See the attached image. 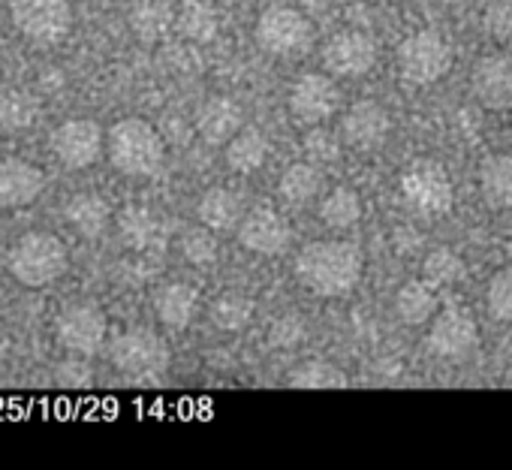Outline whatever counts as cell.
Listing matches in <instances>:
<instances>
[{
	"mask_svg": "<svg viewBox=\"0 0 512 470\" xmlns=\"http://www.w3.org/2000/svg\"><path fill=\"white\" fill-rule=\"evenodd\" d=\"M476 341H479V329L467 308H455V305L443 308L434 314L428 326V347L440 359H461L476 347Z\"/></svg>",
	"mask_w": 512,
	"mask_h": 470,
	"instance_id": "obj_14",
	"label": "cell"
},
{
	"mask_svg": "<svg viewBox=\"0 0 512 470\" xmlns=\"http://www.w3.org/2000/svg\"><path fill=\"white\" fill-rule=\"evenodd\" d=\"M365 272V257L353 242H311L296 257L299 284L323 299L347 296Z\"/></svg>",
	"mask_w": 512,
	"mask_h": 470,
	"instance_id": "obj_1",
	"label": "cell"
},
{
	"mask_svg": "<svg viewBox=\"0 0 512 470\" xmlns=\"http://www.w3.org/2000/svg\"><path fill=\"white\" fill-rule=\"evenodd\" d=\"M473 97L491 109L506 112L512 109V58L509 55H482L470 73Z\"/></svg>",
	"mask_w": 512,
	"mask_h": 470,
	"instance_id": "obj_15",
	"label": "cell"
},
{
	"mask_svg": "<svg viewBox=\"0 0 512 470\" xmlns=\"http://www.w3.org/2000/svg\"><path fill=\"white\" fill-rule=\"evenodd\" d=\"M341 136H335V133H329V130H323L320 124L305 136V154L314 160V163H332V160H338V154H341Z\"/></svg>",
	"mask_w": 512,
	"mask_h": 470,
	"instance_id": "obj_35",
	"label": "cell"
},
{
	"mask_svg": "<svg viewBox=\"0 0 512 470\" xmlns=\"http://www.w3.org/2000/svg\"><path fill=\"white\" fill-rule=\"evenodd\" d=\"M106 151H109L112 166L133 178L154 175L163 166V154H166L163 139L154 130V124L142 118L118 121L106 136Z\"/></svg>",
	"mask_w": 512,
	"mask_h": 470,
	"instance_id": "obj_2",
	"label": "cell"
},
{
	"mask_svg": "<svg viewBox=\"0 0 512 470\" xmlns=\"http://www.w3.org/2000/svg\"><path fill=\"white\" fill-rule=\"evenodd\" d=\"M40 115V100L25 91V88H7L0 94V127L10 130V133H19V130H28L34 127Z\"/></svg>",
	"mask_w": 512,
	"mask_h": 470,
	"instance_id": "obj_28",
	"label": "cell"
},
{
	"mask_svg": "<svg viewBox=\"0 0 512 470\" xmlns=\"http://www.w3.org/2000/svg\"><path fill=\"white\" fill-rule=\"evenodd\" d=\"M58 383L64 386H88L91 383V368L79 359H70L64 365H58Z\"/></svg>",
	"mask_w": 512,
	"mask_h": 470,
	"instance_id": "obj_39",
	"label": "cell"
},
{
	"mask_svg": "<svg viewBox=\"0 0 512 470\" xmlns=\"http://www.w3.org/2000/svg\"><path fill=\"white\" fill-rule=\"evenodd\" d=\"M269 154H272V142L260 127H241L226 142V163H229L232 172H241V175L263 169Z\"/></svg>",
	"mask_w": 512,
	"mask_h": 470,
	"instance_id": "obj_19",
	"label": "cell"
},
{
	"mask_svg": "<svg viewBox=\"0 0 512 470\" xmlns=\"http://www.w3.org/2000/svg\"><path fill=\"white\" fill-rule=\"evenodd\" d=\"M256 43L275 58H302L314 46V25L293 7H272L256 22Z\"/></svg>",
	"mask_w": 512,
	"mask_h": 470,
	"instance_id": "obj_6",
	"label": "cell"
},
{
	"mask_svg": "<svg viewBox=\"0 0 512 470\" xmlns=\"http://www.w3.org/2000/svg\"><path fill=\"white\" fill-rule=\"evenodd\" d=\"M422 278L428 284H434L437 290H446L467 278V266L452 248H434L422 263Z\"/></svg>",
	"mask_w": 512,
	"mask_h": 470,
	"instance_id": "obj_30",
	"label": "cell"
},
{
	"mask_svg": "<svg viewBox=\"0 0 512 470\" xmlns=\"http://www.w3.org/2000/svg\"><path fill=\"white\" fill-rule=\"evenodd\" d=\"M199 308V293L190 284H166L157 296H154V311L160 317L163 326L169 329H187L196 317Z\"/></svg>",
	"mask_w": 512,
	"mask_h": 470,
	"instance_id": "obj_23",
	"label": "cell"
},
{
	"mask_svg": "<svg viewBox=\"0 0 512 470\" xmlns=\"http://www.w3.org/2000/svg\"><path fill=\"white\" fill-rule=\"evenodd\" d=\"M238 242L260 257H278L290 245V223L272 205H256L244 211L238 223Z\"/></svg>",
	"mask_w": 512,
	"mask_h": 470,
	"instance_id": "obj_10",
	"label": "cell"
},
{
	"mask_svg": "<svg viewBox=\"0 0 512 470\" xmlns=\"http://www.w3.org/2000/svg\"><path fill=\"white\" fill-rule=\"evenodd\" d=\"M7 269L22 287H49L67 272V245L52 232H28L10 248Z\"/></svg>",
	"mask_w": 512,
	"mask_h": 470,
	"instance_id": "obj_3",
	"label": "cell"
},
{
	"mask_svg": "<svg viewBox=\"0 0 512 470\" xmlns=\"http://www.w3.org/2000/svg\"><path fill=\"white\" fill-rule=\"evenodd\" d=\"M130 28L142 43H160L175 28V13L166 0H142L130 13Z\"/></svg>",
	"mask_w": 512,
	"mask_h": 470,
	"instance_id": "obj_27",
	"label": "cell"
},
{
	"mask_svg": "<svg viewBox=\"0 0 512 470\" xmlns=\"http://www.w3.org/2000/svg\"><path fill=\"white\" fill-rule=\"evenodd\" d=\"M278 190H281V199L296 205V208H305L311 205L320 190H323V172L314 166V163H293L284 169L281 181H278Z\"/></svg>",
	"mask_w": 512,
	"mask_h": 470,
	"instance_id": "obj_26",
	"label": "cell"
},
{
	"mask_svg": "<svg viewBox=\"0 0 512 470\" xmlns=\"http://www.w3.org/2000/svg\"><path fill=\"white\" fill-rule=\"evenodd\" d=\"M290 112L302 121V124H323L329 118L338 115L341 109V91L335 85V79L323 76V73H305L293 82L290 88Z\"/></svg>",
	"mask_w": 512,
	"mask_h": 470,
	"instance_id": "obj_9",
	"label": "cell"
},
{
	"mask_svg": "<svg viewBox=\"0 0 512 470\" xmlns=\"http://www.w3.org/2000/svg\"><path fill=\"white\" fill-rule=\"evenodd\" d=\"M67 220L70 226L85 235V239H97V235L106 232L109 220H112V211H109V202L97 193H79L70 199L67 205Z\"/></svg>",
	"mask_w": 512,
	"mask_h": 470,
	"instance_id": "obj_25",
	"label": "cell"
},
{
	"mask_svg": "<svg viewBox=\"0 0 512 470\" xmlns=\"http://www.w3.org/2000/svg\"><path fill=\"white\" fill-rule=\"evenodd\" d=\"M485 302H488V311H491L497 320L512 323V269H500V272L488 281Z\"/></svg>",
	"mask_w": 512,
	"mask_h": 470,
	"instance_id": "obj_34",
	"label": "cell"
},
{
	"mask_svg": "<svg viewBox=\"0 0 512 470\" xmlns=\"http://www.w3.org/2000/svg\"><path fill=\"white\" fill-rule=\"evenodd\" d=\"M46 187V175L40 166L22 157L0 160V208H25Z\"/></svg>",
	"mask_w": 512,
	"mask_h": 470,
	"instance_id": "obj_17",
	"label": "cell"
},
{
	"mask_svg": "<svg viewBox=\"0 0 512 470\" xmlns=\"http://www.w3.org/2000/svg\"><path fill=\"white\" fill-rule=\"evenodd\" d=\"M7 350V335H4V329H0V353Z\"/></svg>",
	"mask_w": 512,
	"mask_h": 470,
	"instance_id": "obj_40",
	"label": "cell"
},
{
	"mask_svg": "<svg viewBox=\"0 0 512 470\" xmlns=\"http://www.w3.org/2000/svg\"><path fill=\"white\" fill-rule=\"evenodd\" d=\"M485 25L494 37H509L512 34V4H494L485 16Z\"/></svg>",
	"mask_w": 512,
	"mask_h": 470,
	"instance_id": "obj_38",
	"label": "cell"
},
{
	"mask_svg": "<svg viewBox=\"0 0 512 470\" xmlns=\"http://www.w3.org/2000/svg\"><path fill=\"white\" fill-rule=\"evenodd\" d=\"M175 28L190 43H211L220 31V19L208 0H181L175 10Z\"/></svg>",
	"mask_w": 512,
	"mask_h": 470,
	"instance_id": "obj_24",
	"label": "cell"
},
{
	"mask_svg": "<svg viewBox=\"0 0 512 470\" xmlns=\"http://www.w3.org/2000/svg\"><path fill=\"white\" fill-rule=\"evenodd\" d=\"M389 130H392L389 112L374 100H359L341 115V130L338 133L350 148L371 151V148H380L386 142Z\"/></svg>",
	"mask_w": 512,
	"mask_h": 470,
	"instance_id": "obj_16",
	"label": "cell"
},
{
	"mask_svg": "<svg viewBox=\"0 0 512 470\" xmlns=\"http://www.w3.org/2000/svg\"><path fill=\"white\" fill-rule=\"evenodd\" d=\"M244 127V115L235 100L211 97L196 112V130L208 145H226Z\"/></svg>",
	"mask_w": 512,
	"mask_h": 470,
	"instance_id": "obj_18",
	"label": "cell"
},
{
	"mask_svg": "<svg viewBox=\"0 0 512 470\" xmlns=\"http://www.w3.org/2000/svg\"><path fill=\"white\" fill-rule=\"evenodd\" d=\"M290 383L299 386V389H344L347 386V374L338 365H332V362L311 359V362H302L290 374Z\"/></svg>",
	"mask_w": 512,
	"mask_h": 470,
	"instance_id": "obj_32",
	"label": "cell"
},
{
	"mask_svg": "<svg viewBox=\"0 0 512 470\" xmlns=\"http://www.w3.org/2000/svg\"><path fill=\"white\" fill-rule=\"evenodd\" d=\"M106 314L91 302H76L58 317V341L76 356H91L106 341Z\"/></svg>",
	"mask_w": 512,
	"mask_h": 470,
	"instance_id": "obj_13",
	"label": "cell"
},
{
	"mask_svg": "<svg viewBox=\"0 0 512 470\" xmlns=\"http://www.w3.org/2000/svg\"><path fill=\"white\" fill-rule=\"evenodd\" d=\"M401 196L407 208L416 211L419 217H443L452 211L455 202V190L446 166L428 157L413 160L401 172Z\"/></svg>",
	"mask_w": 512,
	"mask_h": 470,
	"instance_id": "obj_5",
	"label": "cell"
},
{
	"mask_svg": "<svg viewBox=\"0 0 512 470\" xmlns=\"http://www.w3.org/2000/svg\"><path fill=\"white\" fill-rule=\"evenodd\" d=\"M112 365L133 383H160L169 374L172 356L157 332L130 329L112 344Z\"/></svg>",
	"mask_w": 512,
	"mask_h": 470,
	"instance_id": "obj_4",
	"label": "cell"
},
{
	"mask_svg": "<svg viewBox=\"0 0 512 470\" xmlns=\"http://www.w3.org/2000/svg\"><path fill=\"white\" fill-rule=\"evenodd\" d=\"M320 220L329 229H350L362 220V199L350 187H335L323 202H320Z\"/></svg>",
	"mask_w": 512,
	"mask_h": 470,
	"instance_id": "obj_29",
	"label": "cell"
},
{
	"mask_svg": "<svg viewBox=\"0 0 512 470\" xmlns=\"http://www.w3.org/2000/svg\"><path fill=\"white\" fill-rule=\"evenodd\" d=\"M196 214H199L202 226H208L214 232H226V229H238V223L244 217V205H241L238 193H232L229 187H211L202 193Z\"/></svg>",
	"mask_w": 512,
	"mask_h": 470,
	"instance_id": "obj_21",
	"label": "cell"
},
{
	"mask_svg": "<svg viewBox=\"0 0 512 470\" xmlns=\"http://www.w3.org/2000/svg\"><path fill=\"white\" fill-rule=\"evenodd\" d=\"M181 254H184V260L193 263V266H208V263H214V257H217L214 229L202 226V229L184 232V239H181Z\"/></svg>",
	"mask_w": 512,
	"mask_h": 470,
	"instance_id": "obj_33",
	"label": "cell"
},
{
	"mask_svg": "<svg viewBox=\"0 0 512 470\" xmlns=\"http://www.w3.org/2000/svg\"><path fill=\"white\" fill-rule=\"evenodd\" d=\"M452 67V49L437 31H419L398 49V70L410 85H434Z\"/></svg>",
	"mask_w": 512,
	"mask_h": 470,
	"instance_id": "obj_8",
	"label": "cell"
},
{
	"mask_svg": "<svg viewBox=\"0 0 512 470\" xmlns=\"http://www.w3.org/2000/svg\"><path fill=\"white\" fill-rule=\"evenodd\" d=\"M305 338V326L299 317H281L275 326H272V344L281 347V350H290L293 344H299Z\"/></svg>",
	"mask_w": 512,
	"mask_h": 470,
	"instance_id": "obj_37",
	"label": "cell"
},
{
	"mask_svg": "<svg viewBox=\"0 0 512 470\" xmlns=\"http://www.w3.org/2000/svg\"><path fill=\"white\" fill-rule=\"evenodd\" d=\"M13 25L40 46L61 43L73 28L70 0H7Z\"/></svg>",
	"mask_w": 512,
	"mask_h": 470,
	"instance_id": "obj_7",
	"label": "cell"
},
{
	"mask_svg": "<svg viewBox=\"0 0 512 470\" xmlns=\"http://www.w3.org/2000/svg\"><path fill=\"white\" fill-rule=\"evenodd\" d=\"M103 145H106L103 130L91 118L64 121L52 133V151H55V157L67 169H88V166H94L100 160V154H103Z\"/></svg>",
	"mask_w": 512,
	"mask_h": 470,
	"instance_id": "obj_11",
	"label": "cell"
},
{
	"mask_svg": "<svg viewBox=\"0 0 512 470\" xmlns=\"http://www.w3.org/2000/svg\"><path fill=\"white\" fill-rule=\"evenodd\" d=\"M121 235H124V239H127L133 248L148 245V242H151V235H154V220H151V214L142 211V208L124 211V217H121Z\"/></svg>",
	"mask_w": 512,
	"mask_h": 470,
	"instance_id": "obj_36",
	"label": "cell"
},
{
	"mask_svg": "<svg viewBox=\"0 0 512 470\" xmlns=\"http://www.w3.org/2000/svg\"><path fill=\"white\" fill-rule=\"evenodd\" d=\"M323 64L338 79H359L377 64V46L365 31H338L323 46Z\"/></svg>",
	"mask_w": 512,
	"mask_h": 470,
	"instance_id": "obj_12",
	"label": "cell"
},
{
	"mask_svg": "<svg viewBox=\"0 0 512 470\" xmlns=\"http://www.w3.org/2000/svg\"><path fill=\"white\" fill-rule=\"evenodd\" d=\"M253 320V299L244 293H223L211 302V323L220 332H241Z\"/></svg>",
	"mask_w": 512,
	"mask_h": 470,
	"instance_id": "obj_31",
	"label": "cell"
},
{
	"mask_svg": "<svg viewBox=\"0 0 512 470\" xmlns=\"http://www.w3.org/2000/svg\"><path fill=\"white\" fill-rule=\"evenodd\" d=\"M440 305V290L434 284H428L425 278L407 281L398 296H395V311L407 326H422L431 323Z\"/></svg>",
	"mask_w": 512,
	"mask_h": 470,
	"instance_id": "obj_22",
	"label": "cell"
},
{
	"mask_svg": "<svg viewBox=\"0 0 512 470\" xmlns=\"http://www.w3.org/2000/svg\"><path fill=\"white\" fill-rule=\"evenodd\" d=\"M479 193L488 208H512V154H491L479 166Z\"/></svg>",
	"mask_w": 512,
	"mask_h": 470,
	"instance_id": "obj_20",
	"label": "cell"
}]
</instances>
